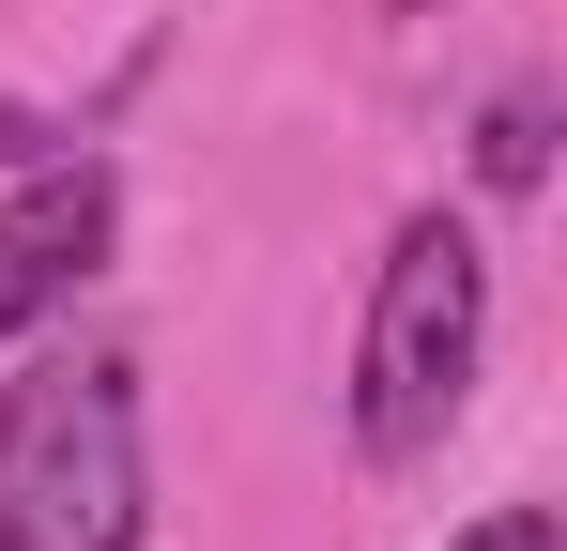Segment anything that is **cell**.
Returning a JSON list of instances; mask_svg holds the SVG:
<instances>
[{
	"label": "cell",
	"instance_id": "cell-3",
	"mask_svg": "<svg viewBox=\"0 0 567 551\" xmlns=\"http://www.w3.org/2000/svg\"><path fill=\"white\" fill-rule=\"evenodd\" d=\"M107 230H123V184L78 154V169H31L16 199H0V337H31L78 276L107 261Z\"/></svg>",
	"mask_w": 567,
	"mask_h": 551
},
{
	"label": "cell",
	"instance_id": "cell-5",
	"mask_svg": "<svg viewBox=\"0 0 567 551\" xmlns=\"http://www.w3.org/2000/svg\"><path fill=\"white\" fill-rule=\"evenodd\" d=\"M461 551H567V537H553V506H491Z\"/></svg>",
	"mask_w": 567,
	"mask_h": 551
},
{
	"label": "cell",
	"instance_id": "cell-1",
	"mask_svg": "<svg viewBox=\"0 0 567 551\" xmlns=\"http://www.w3.org/2000/svg\"><path fill=\"white\" fill-rule=\"evenodd\" d=\"M475 337H491V261L461 215H414L383 246L369 291V353H353V445L369 459H430L475 398Z\"/></svg>",
	"mask_w": 567,
	"mask_h": 551
},
{
	"label": "cell",
	"instance_id": "cell-4",
	"mask_svg": "<svg viewBox=\"0 0 567 551\" xmlns=\"http://www.w3.org/2000/svg\"><path fill=\"white\" fill-rule=\"evenodd\" d=\"M553 169V92H491V123H475V184L491 199H537Z\"/></svg>",
	"mask_w": 567,
	"mask_h": 551
},
{
	"label": "cell",
	"instance_id": "cell-2",
	"mask_svg": "<svg viewBox=\"0 0 567 551\" xmlns=\"http://www.w3.org/2000/svg\"><path fill=\"white\" fill-rule=\"evenodd\" d=\"M0 551H138V398H123V367L47 353L0 398Z\"/></svg>",
	"mask_w": 567,
	"mask_h": 551
}]
</instances>
